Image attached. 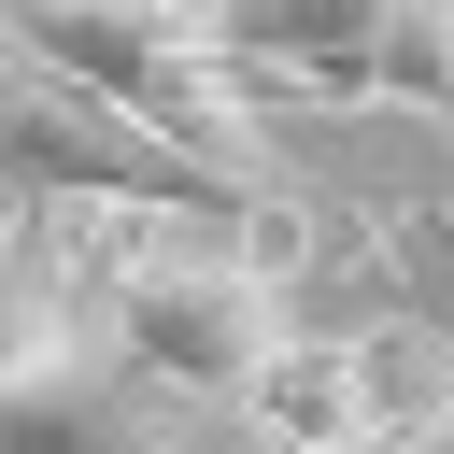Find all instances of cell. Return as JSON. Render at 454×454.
Returning <instances> with one entry per match:
<instances>
[{"label": "cell", "mask_w": 454, "mask_h": 454, "mask_svg": "<svg viewBox=\"0 0 454 454\" xmlns=\"http://www.w3.org/2000/svg\"><path fill=\"white\" fill-rule=\"evenodd\" d=\"M0 241H14V227H0Z\"/></svg>", "instance_id": "8992f818"}, {"label": "cell", "mask_w": 454, "mask_h": 454, "mask_svg": "<svg viewBox=\"0 0 454 454\" xmlns=\"http://www.w3.org/2000/svg\"><path fill=\"white\" fill-rule=\"evenodd\" d=\"M0 43H28V57L71 71V85H99V99L142 114L156 142H184L199 170L255 184L241 57L213 43V0H0Z\"/></svg>", "instance_id": "6da1fadb"}, {"label": "cell", "mask_w": 454, "mask_h": 454, "mask_svg": "<svg viewBox=\"0 0 454 454\" xmlns=\"http://www.w3.org/2000/svg\"><path fill=\"white\" fill-rule=\"evenodd\" d=\"M0 184L28 213H85V199H170V213H241L227 170H199L184 142H156L142 114H114L99 85L43 71L28 43H0Z\"/></svg>", "instance_id": "7a4b0ae2"}, {"label": "cell", "mask_w": 454, "mask_h": 454, "mask_svg": "<svg viewBox=\"0 0 454 454\" xmlns=\"http://www.w3.org/2000/svg\"><path fill=\"white\" fill-rule=\"evenodd\" d=\"M270 440H426L454 426V369L426 326H355V340H255V369L227 383Z\"/></svg>", "instance_id": "3957f363"}, {"label": "cell", "mask_w": 454, "mask_h": 454, "mask_svg": "<svg viewBox=\"0 0 454 454\" xmlns=\"http://www.w3.org/2000/svg\"><path fill=\"white\" fill-rule=\"evenodd\" d=\"M213 43L326 99H440L454 0H213Z\"/></svg>", "instance_id": "277c9868"}, {"label": "cell", "mask_w": 454, "mask_h": 454, "mask_svg": "<svg viewBox=\"0 0 454 454\" xmlns=\"http://www.w3.org/2000/svg\"><path fill=\"white\" fill-rule=\"evenodd\" d=\"M440 99H454V71H440Z\"/></svg>", "instance_id": "5b68a950"}]
</instances>
